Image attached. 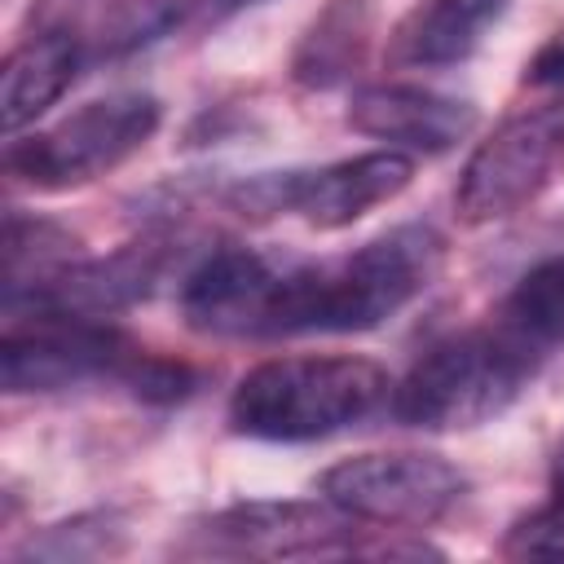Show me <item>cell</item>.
Listing matches in <instances>:
<instances>
[{"label": "cell", "instance_id": "cell-8", "mask_svg": "<svg viewBox=\"0 0 564 564\" xmlns=\"http://www.w3.org/2000/svg\"><path fill=\"white\" fill-rule=\"evenodd\" d=\"M141 361V348L106 326L84 317H31V326H9L0 339V379L4 392H62L93 379H123Z\"/></svg>", "mask_w": 564, "mask_h": 564}, {"label": "cell", "instance_id": "cell-14", "mask_svg": "<svg viewBox=\"0 0 564 564\" xmlns=\"http://www.w3.org/2000/svg\"><path fill=\"white\" fill-rule=\"evenodd\" d=\"M79 70V40L70 31H40L4 57L0 70V119L4 132L18 137L35 123L75 79Z\"/></svg>", "mask_w": 564, "mask_h": 564}, {"label": "cell", "instance_id": "cell-17", "mask_svg": "<svg viewBox=\"0 0 564 564\" xmlns=\"http://www.w3.org/2000/svg\"><path fill=\"white\" fill-rule=\"evenodd\" d=\"M0 251H4V291H18V286L53 273L57 264H66L75 251V238L53 220H40V216L31 220V216L13 212L4 220V247Z\"/></svg>", "mask_w": 564, "mask_h": 564}, {"label": "cell", "instance_id": "cell-10", "mask_svg": "<svg viewBox=\"0 0 564 564\" xmlns=\"http://www.w3.org/2000/svg\"><path fill=\"white\" fill-rule=\"evenodd\" d=\"M278 286V264L247 247H216L207 251L185 286H181V313L203 335H251L264 339L269 300Z\"/></svg>", "mask_w": 564, "mask_h": 564}, {"label": "cell", "instance_id": "cell-6", "mask_svg": "<svg viewBox=\"0 0 564 564\" xmlns=\"http://www.w3.org/2000/svg\"><path fill=\"white\" fill-rule=\"evenodd\" d=\"M317 489L357 524L423 529L449 516L467 498V476L441 454L392 449V454H352L326 467Z\"/></svg>", "mask_w": 564, "mask_h": 564}, {"label": "cell", "instance_id": "cell-20", "mask_svg": "<svg viewBox=\"0 0 564 564\" xmlns=\"http://www.w3.org/2000/svg\"><path fill=\"white\" fill-rule=\"evenodd\" d=\"M529 84H564V26L533 53V62L524 66Z\"/></svg>", "mask_w": 564, "mask_h": 564}, {"label": "cell", "instance_id": "cell-9", "mask_svg": "<svg viewBox=\"0 0 564 564\" xmlns=\"http://www.w3.org/2000/svg\"><path fill=\"white\" fill-rule=\"evenodd\" d=\"M163 273L159 242H128L101 260H66L53 273L4 291V313L18 317H84L106 322L110 313L132 308L154 291Z\"/></svg>", "mask_w": 564, "mask_h": 564}, {"label": "cell", "instance_id": "cell-1", "mask_svg": "<svg viewBox=\"0 0 564 564\" xmlns=\"http://www.w3.org/2000/svg\"><path fill=\"white\" fill-rule=\"evenodd\" d=\"M445 242L427 225H397L348 256L278 269L264 335L375 330L419 300L441 273Z\"/></svg>", "mask_w": 564, "mask_h": 564}, {"label": "cell", "instance_id": "cell-2", "mask_svg": "<svg viewBox=\"0 0 564 564\" xmlns=\"http://www.w3.org/2000/svg\"><path fill=\"white\" fill-rule=\"evenodd\" d=\"M542 352L502 322L432 344L388 392V410L405 427L463 432L498 419L538 375Z\"/></svg>", "mask_w": 564, "mask_h": 564}, {"label": "cell", "instance_id": "cell-5", "mask_svg": "<svg viewBox=\"0 0 564 564\" xmlns=\"http://www.w3.org/2000/svg\"><path fill=\"white\" fill-rule=\"evenodd\" d=\"M564 163V93L507 115L463 163L454 207L467 225H489L529 207Z\"/></svg>", "mask_w": 564, "mask_h": 564}, {"label": "cell", "instance_id": "cell-7", "mask_svg": "<svg viewBox=\"0 0 564 564\" xmlns=\"http://www.w3.org/2000/svg\"><path fill=\"white\" fill-rule=\"evenodd\" d=\"M357 520L335 502L300 498H256L212 511L189 524V555H229V560H300V555H352Z\"/></svg>", "mask_w": 564, "mask_h": 564}, {"label": "cell", "instance_id": "cell-12", "mask_svg": "<svg viewBox=\"0 0 564 564\" xmlns=\"http://www.w3.org/2000/svg\"><path fill=\"white\" fill-rule=\"evenodd\" d=\"M414 176V159L401 150H370L326 167H295L291 216H304L313 229H344L397 198Z\"/></svg>", "mask_w": 564, "mask_h": 564}, {"label": "cell", "instance_id": "cell-18", "mask_svg": "<svg viewBox=\"0 0 564 564\" xmlns=\"http://www.w3.org/2000/svg\"><path fill=\"white\" fill-rule=\"evenodd\" d=\"M128 524L119 511H88L62 524H48L40 538H31L18 555H40V560H97L123 551Z\"/></svg>", "mask_w": 564, "mask_h": 564}, {"label": "cell", "instance_id": "cell-3", "mask_svg": "<svg viewBox=\"0 0 564 564\" xmlns=\"http://www.w3.org/2000/svg\"><path fill=\"white\" fill-rule=\"evenodd\" d=\"M388 375L366 357H273L229 397V427L256 441H322L388 401Z\"/></svg>", "mask_w": 564, "mask_h": 564}, {"label": "cell", "instance_id": "cell-11", "mask_svg": "<svg viewBox=\"0 0 564 564\" xmlns=\"http://www.w3.org/2000/svg\"><path fill=\"white\" fill-rule=\"evenodd\" d=\"M348 123L401 154H445L476 128V106L419 84H366L348 101Z\"/></svg>", "mask_w": 564, "mask_h": 564}, {"label": "cell", "instance_id": "cell-15", "mask_svg": "<svg viewBox=\"0 0 564 564\" xmlns=\"http://www.w3.org/2000/svg\"><path fill=\"white\" fill-rule=\"evenodd\" d=\"M370 44V4L366 0H330L291 53V75L304 88H335L344 84Z\"/></svg>", "mask_w": 564, "mask_h": 564}, {"label": "cell", "instance_id": "cell-21", "mask_svg": "<svg viewBox=\"0 0 564 564\" xmlns=\"http://www.w3.org/2000/svg\"><path fill=\"white\" fill-rule=\"evenodd\" d=\"M551 502L564 507V441H560L555 454H551Z\"/></svg>", "mask_w": 564, "mask_h": 564}, {"label": "cell", "instance_id": "cell-4", "mask_svg": "<svg viewBox=\"0 0 564 564\" xmlns=\"http://www.w3.org/2000/svg\"><path fill=\"white\" fill-rule=\"evenodd\" d=\"M163 123V106L150 93H110L75 115L13 137L4 150V172L31 189H79L119 163H128Z\"/></svg>", "mask_w": 564, "mask_h": 564}, {"label": "cell", "instance_id": "cell-19", "mask_svg": "<svg viewBox=\"0 0 564 564\" xmlns=\"http://www.w3.org/2000/svg\"><path fill=\"white\" fill-rule=\"evenodd\" d=\"M507 560H564V507H538L502 533Z\"/></svg>", "mask_w": 564, "mask_h": 564}, {"label": "cell", "instance_id": "cell-13", "mask_svg": "<svg viewBox=\"0 0 564 564\" xmlns=\"http://www.w3.org/2000/svg\"><path fill=\"white\" fill-rule=\"evenodd\" d=\"M507 0H419L388 31V66L441 70L467 62L498 26Z\"/></svg>", "mask_w": 564, "mask_h": 564}, {"label": "cell", "instance_id": "cell-16", "mask_svg": "<svg viewBox=\"0 0 564 564\" xmlns=\"http://www.w3.org/2000/svg\"><path fill=\"white\" fill-rule=\"evenodd\" d=\"M498 322L507 330H516L524 344H533L538 352L564 344V251H555L520 273V282L502 300Z\"/></svg>", "mask_w": 564, "mask_h": 564}]
</instances>
